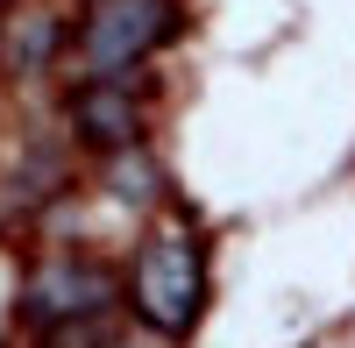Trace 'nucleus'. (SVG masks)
<instances>
[{
  "label": "nucleus",
  "mask_w": 355,
  "mask_h": 348,
  "mask_svg": "<svg viewBox=\"0 0 355 348\" xmlns=\"http://www.w3.org/2000/svg\"><path fill=\"white\" fill-rule=\"evenodd\" d=\"M71 121H78V135H85V142L128 150V135H135V93H128V78L78 85V107H71Z\"/></svg>",
  "instance_id": "obj_4"
},
{
  "label": "nucleus",
  "mask_w": 355,
  "mask_h": 348,
  "mask_svg": "<svg viewBox=\"0 0 355 348\" xmlns=\"http://www.w3.org/2000/svg\"><path fill=\"white\" fill-rule=\"evenodd\" d=\"M135 313L157 334H185L199 313V249L185 227H164V235L135 256Z\"/></svg>",
  "instance_id": "obj_3"
},
{
  "label": "nucleus",
  "mask_w": 355,
  "mask_h": 348,
  "mask_svg": "<svg viewBox=\"0 0 355 348\" xmlns=\"http://www.w3.org/2000/svg\"><path fill=\"white\" fill-rule=\"evenodd\" d=\"M15 36H21V43H8V64H15V71H36L43 57L57 50V28H50V21H21Z\"/></svg>",
  "instance_id": "obj_5"
},
{
  "label": "nucleus",
  "mask_w": 355,
  "mask_h": 348,
  "mask_svg": "<svg viewBox=\"0 0 355 348\" xmlns=\"http://www.w3.org/2000/svg\"><path fill=\"white\" fill-rule=\"evenodd\" d=\"M107 306H114V277L100 263H85V256H50L21 284V320L36 334H64V327H85V320H107Z\"/></svg>",
  "instance_id": "obj_2"
},
{
  "label": "nucleus",
  "mask_w": 355,
  "mask_h": 348,
  "mask_svg": "<svg viewBox=\"0 0 355 348\" xmlns=\"http://www.w3.org/2000/svg\"><path fill=\"white\" fill-rule=\"evenodd\" d=\"M107 185H121V192H157V164L142 157V150H114Z\"/></svg>",
  "instance_id": "obj_6"
},
{
  "label": "nucleus",
  "mask_w": 355,
  "mask_h": 348,
  "mask_svg": "<svg viewBox=\"0 0 355 348\" xmlns=\"http://www.w3.org/2000/svg\"><path fill=\"white\" fill-rule=\"evenodd\" d=\"M164 36H171V0H93V15H85V28H78V71H85V85L128 78Z\"/></svg>",
  "instance_id": "obj_1"
}]
</instances>
